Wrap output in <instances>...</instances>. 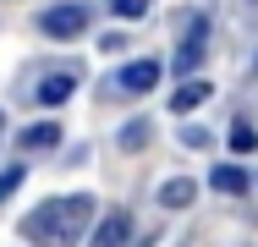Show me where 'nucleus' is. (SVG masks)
I'll use <instances>...</instances> for the list:
<instances>
[{
  "label": "nucleus",
  "instance_id": "nucleus-1",
  "mask_svg": "<svg viewBox=\"0 0 258 247\" xmlns=\"http://www.w3.org/2000/svg\"><path fill=\"white\" fill-rule=\"evenodd\" d=\"M94 198L88 193H66V198H50L44 209H33L28 220H22V236L28 242H50V247H77L88 236V225H94Z\"/></svg>",
  "mask_w": 258,
  "mask_h": 247
},
{
  "label": "nucleus",
  "instance_id": "nucleus-2",
  "mask_svg": "<svg viewBox=\"0 0 258 247\" xmlns=\"http://www.w3.org/2000/svg\"><path fill=\"white\" fill-rule=\"evenodd\" d=\"M39 33H44V39H55V44L83 39V33H88V6H77V0H60V6H50V11L39 17Z\"/></svg>",
  "mask_w": 258,
  "mask_h": 247
},
{
  "label": "nucleus",
  "instance_id": "nucleus-3",
  "mask_svg": "<svg viewBox=\"0 0 258 247\" xmlns=\"http://www.w3.org/2000/svg\"><path fill=\"white\" fill-rule=\"evenodd\" d=\"M126 242H132V214L126 209H110L88 236V247H126Z\"/></svg>",
  "mask_w": 258,
  "mask_h": 247
},
{
  "label": "nucleus",
  "instance_id": "nucleus-4",
  "mask_svg": "<svg viewBox=\"0 0 258 247\" xmlns=\"http://www.w3.org/2000/svg\"><path fill=\"white\" fill-rule=\"evenodd\" d=\"M159 60H132V66H121V77H115V88L121 94H149V88H159Z\"/></svg>",
  "mask_w": 258,
  "mask_h": 247
},
{
  "label": "nucleus",
  "instance_id": "nucleus-5",
  "mask_svg": "<svg viewBox=\"0 0 258 247\" xmlns=\"http://www.w3.org/2000/svg\"><path fill=\"white\" fill-rule=\"evenodd\" d=\"M204 39H209V28H204V22H192V33H187V44L176 49L170 72H181V77H187V72H198V60H204Z\"/></svg>",
  "mask_w": 258,
  "mask_h": 247
},
{
  "label": "nucleus",
  "instance_id": "nucleus-6",
  "mask_svg": "<svg viewBox=\"0 0 258 247\" xmlns=\"http://www.w3.org/2000/svg\"><path fill=\"white\" fill-rule=\"evenodd\" d=\"M192 198H198V181H187V176L159 181V209H192Z\"/></svg>",
  "mask_w": 258,
  "mask_h": 247
},
{
  "label": "nucleus",
  "instance_id": "nucleus-7",
  "mask_svg": "<svg viewBox=\"0 0 258 247\" xmlns=\"http://www.w3.org/2000/svg\"><path fill=\"white\" fill-rule=\"evenodd\" d=\"M55 143H60V127H55V121H33V127H22V138H17L22 154H39V148H55Z\"/></svg>",
  "mask_w": 258,
  "mask_h": 247
},
{
  "label": "nucleus",
  "instance_id": "nucleus-8",
  "mask_svg": "<svg viewBox=\"0 0 258 247\" xmlns=\"http://www.w3.org/2000/svg\"><path fill=\"white\" fill-rule=\"evenodd\" d=\"M209 94H214V88H209L204 77H192V83H181V88L170 94V110H198V104H204Z\"/></svg>",
  "mask_w": 258,
  "mask_h": 247
},
{
  "label": "nucleus",
  "instance_id": "nucleus-9",
  "mask_svg": "<svg viewBox=\"0 0 258 247\" xmlns=\"http://www.w3.org/2000/svg\"><path fill=\"white\" fill-rule=\"evenodd\" d=\"M209 187H214V193H247L253 181H247V170H236V165H214Z\"/></svg>",
  "mask_w": 258,
  "mask_h": 247
},
{
  "label": "nucleus",
  "instance_id": "nucleus-10",
  "mask_svg": "<svg viewBox=\"0 0 258 247\" xmlns=\"http://www.w3.org/2000/svg\"><path fill=\"white\" fill-rule=\"evenodd\" d=\"M72 88H77V77H72V72H55V77H44V83H39V104H60Z\"/></svg>",
  "mask_w": 258,
  "mask_h": 247
},
{
  "label": "nucleus",
  "instance_id": "nucleus-11",
  "mask_svg": "<svg viewBox=\"0 0 258 247\" xmlns=\"http://www.w3.org/2000/svg\"><path fill=\"white\" fill-rule=\"evenodd\" d=\"M149 6H154V0H110V11H115L121 22H138V17H143Z\"/></svg>",
  "mask_w": 258,
  "mask_h": 247
},
{
  "label": "nucleus",
  "instance_id": "nucleus-12",
  "mask_svg": "<svg viewBox=\"0 0 258 247\" xmlns=\"http://www.w3.org/2000/svg\"><path fill=\"white\" fill-rule=\"evenodd\" d=\"M17 187H22V165H6V170H0V203L17 193Z\"/></svg>",
  "mask_w": 258,
  "mask_h": 247
},
{
  "label": "nucleus",
  "instance_id": "nucleus-13",
  "mask_svg": "<svg viewBox=\"0 0 258 247\" xmlns=\"http://www.w3.org/2000/svg\"><path fill=\"white\" fill-rule=\"evenodd\" d=\"M121 143H126V148H143V143H149V127H143V121L121 127Z\"/></svg>",
  "mask_w": 258,
  "mask_h": 247
},
{
  "label": "nucleus",
  "instance_id": "nucleus-14",
  "mask_svg": "<svg viewBox=\"0 0 258 247\" xmlns=\"http://www.w3.org/2000/svg\"><path fill=\"white\" fill-rule=\"evenodd\" d=\"M231 148H236V154H247V148H253V127H247V121H236V127H231Z\"/></svg>",
  "mask_w": 258,
  "mask_h": 247
},
{
  "label": "nucleus",
  "instance_id": "nucleus-15",
  "mask_svg": "<svg viewBox=\"0 0 258 247\" xmlns=\"http://www.w3.org/2000/svg\"><path fill=\"white\" fill-rule=\"evenodd\" d=\"M181 138H187V148H209V132H204V127H187Z\"/></svg>",
  "mask_w": 258,
  "mask_h": 247
},
{
  "label": "nucleus",
  "instance_id": "nucleus-16",
  "mask_svg": "<svg viewBox=\"0 0 258 247\" xmlns=\"http://www.w3.org/2000/svg\"><path fill=\"white\" fill-rule=\"evenodd\" d=\"M0 132H6V121H0Z\"/></svg>",
  "mask_w": 258,
  "mask_h": 247
},
{
  "label": "nucleus",
  "instance_id": "nucleus-17",
  "mask_svg": "<svg viewBox=\"0 0 258 247\" xmlns=\"http://www.w3.org/2000/svg\"><path fill=\"white\" fill-rule=\"evenodd\" d=\"M253 6H258V0H253Z\"/></svg>",
  "mask_w": 258,
  "mask_h": 247
}]
</instances>
